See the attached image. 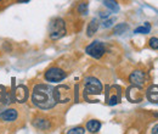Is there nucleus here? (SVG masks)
Listing matches in <instances>:
<instances>
[{
    "label": "nucleus",
    "instance_id": "obj_4",
    "mask_svg": "<svg viewBox=\"0 0 158 134\" xmlns=\"http://www.w3.org/2000/svg\"><path fill=\"white\" fill-rule=\"evenodd\" d=\"M85 53H86L89 56H91L93 58L100 60V58L105 55V53H106V46H105V44H103L102 41L95 40V41L90 43V44L85 48Z\"/></svg>",
    "mask_w": 158,
    "mask_h": 134
},
{
    "label": "nucleus",
    "instance_id": "obj_22",
    "mask_svg": "<svg viewBox=\"0 0 158 134\" xmlns=\"http://www.w3.org/2000/svg\"><path fill=\"white\" fill-rule=\"evenodd\" d=\"M113 22H114V19H107V21H105V22H103V24H102V26H103V27H106V28H108V27H111V26L113 24Z\"/></svg>",
    "mask_w": 158,
    "mask_h": 134
},
{
    "label": "nucleus",
    "instance_id": "obj_16",
    "mask_svg": "<svg viewBox=\"0 0 158 134\" xmlns=\"http://www.w3.org/2000/svg\"><path fill=\"white\" fill-rule=\"evenodd\" d=\"M103 5L110 9L112 12H118L119 11V5L117 4L116 0H103Z\"/></svg>",
    "mask_w": 158,
    "mask_h": 134
},
{
    "label": "nucleus",
    "instance_id": "obj_12",
    "mask_svg": "<svg viewBox=\"0 0 158 134\" xmlns=\"http://www.w3.org/2000/svg\"><path fill=\"white\" fill-rule=\"evenodd\" d=\"M28 88L24 85H19L14 93V99H16V101L19 102H26V100L28 99Z\"/></svg>",
    "mask_w": 158,
    "mask_h": 134
},
{
    "label": "nucleus",
    "instance_id": "obj_7",
    "mask_svg": "<svg viewBox=\"0 0 158 134\" xmlns=\"http://www.w3.org/2000/svg\"><path fill=\"white\" fill-rule=\"evenodd\" d=\"M20 119V110L17 107H10L4 110L0 114V122L6 124H14L17 123Z\"/></svg>",
    "mask_w": 158,
    "mask_h": 134
},
{
    "label": "nucleus",
    "instance_id": "obj_25",
    "mask_svg": "<svg viewBox=\"0 0 158 134\" xmlns=\"http://www.w3.org/2000/svg\"><path fill=\"white\" fill-rule=\"evenodd\" d=\"M17 2H28V1H31V0H16Z\"/></svg>",
    "mask_w": 158,
    "mask_h": 134
},
{
    "label": "nucleus",
    "instance_id": "obj_6",
    "mask_svg": "<svg viewBox=\"0 0 158 134\" xmlns=\"http://www.w3.org/2000/svg\"><path fill=\"white\" fill-rule=\"evenodd\" d=\"M66 77H67V72H66L64 70H62L61 67H57V66L50 67V68L46 70V72L44 73V78H45L48 82H52V83L61 82V80H63Z\"/></svg>",
    "mask_w": 158,
    "mask_h": 134
},
{
    "label": "nucleus",
    "instance_id": "obj_23",
    "mask_svg": "<svg viewBox=\"0 0 158 134\" xmlns=\"http://www.w3.org/2000/svg\"><path fill=\"white\" fill-rule=\"evenodd\" d=\"M152 133L155 134H158V124H156L153 128H152Z\"/></svg>",
    "mask_w": 158,
    "mask_h": 134
},
{
    "label": "nucleus",
    "instance_id": "obj_9",
    "mask_svg": "<svg viewBox=\"0 0 158 134\" xmlns=\"http://www.w3.org/2000/svg\"><path fill=\"white\" fill-rule=\"evenodd\" d=\"M127 97L129 101L131 102H140L142 100V93H141V88L135 87V85H131L128 92H127Z\"/></svg>",
    "mask_w": 158,
    "mask_h": 134
},
{
    "label": "nucleus",
    "instance_id": "obj_20",
    "mask_svg": "<svg viewBox=\"0 0 158 134\" xmlns=\"http://www.w3.org/2000/svg\"><path fill=\"white\" fill-rule=\"evenodd\" d=\"M68 134H84L85 133V129L83 127H76V128H72L69 131H67Z\"/></svg>",
    "mask_w": 158,
    "mask_h": 134
},
{
    "label": "nucleus",
    "instance_id": "obj_27",
    "mask_svg": "<svg viewBox=\"0 0 158 134\" xmlns=\"http://www.w3.org/2000/svg\"><path fill=\"white\" fill-rule=\"evenodd\" d=\"M0 1H1V0H0Z\"/></svg>",
    "mask_w": 158,
    "mask_h": 134
},
{
    "label": "nucleus",
    "instance_id": "obj_5",
    "mask_svg": "<svg viewBox=\"0 0 158 134\" xmlns=\"http://www.w3.org/2000/svg\"><path fill=\"white\" fill-rule=\"evenodd\" d=\"M72 90L68 85H57L56 88H54V96L56 102L60 104H66L72 100Z\"/></svg>",
    "mask_w": 158,
    "mask_h": 134
},
{
    "label": "nucleus",
    "instance_id": "obj_19",
    "mask_svg": "<svg viewBox=\"0 0 158 134\" xmlns=\"http://www.w3.org/2000/svg\"><path fill=\"white\" fill-rule=\"evenodd\" d=\"M77 10H78V12L80 15H88V11H89V10H88V2H86V1L79 2Z\"/></svg>",
    "mask_w": 158,
    "mask_h": 134
},
{
    "label": "nucleus",
    "instance_id": "obj_15",
    "mask_svg": "<svg viewBox=\"0 0 158 134\" xmlns=\"http://www.w3.org/2000/svg\"><path fill=\"white\" fill-rule=\"evenodd\" d=\"M99 29V22L96 19H93L90 21V23L88 24V28H86V36L88 37H93Z\"/></svg>",
    "mask_w": 158,
    "mask_h": 134
},
{
    "label": "nucleus",
    "instance_id": "obj_18",
    "mask_svg": "<svg viewBox=\"0 0 158 134\" xmlns=\"http://www.w3.org/2000/svg\"><path fill=\"white\" fill-rule=\"evenodd\" d=\"M150 31H151V24L146 22V23H145V26L138 27V28L135 29V32H134V33H141V34H147V33H150Z\"/></svg>",
    "mask_w": 158,
    "mask_h": 134
},
{
    "label": "nucleus",
    "instance_id": "obj_2",
    "mask_svg": "<svg viewBox=\"0 0 158 134\" xmlns=\"http://www.w3.org/2000/svg\"><path fill=\"white\" fill-rule=\"evenodd\" d=\"M103 90V85L96 77H86L84 79V97L89 100L90 96L100 95Z\"/></svg>",
    "mask_w": 158,
    "mask_h": 134
},
{
    "label": "nucleus",
    "instance_id": "obj_3",
    "mask_svg": "<svg viewBox=\"0 0 158 134\" xmlns=\"http://www.w3.org/2000/svg\"><path fill=\"white\" fill-rule=\"evenodd\" d=\"M66 34V22L62 19H54L49 24V37L51 40H59Z\"/></svg>",
    "mask_w": 158,
    "mask_h": 134
},
{
    "label": "nucleus",
    "instance_id": "obj_14",
    "mask_svg": "<svg viewBox=\"0 0 158 134\" xmlns=\"http://www.w3.org/2000/svg\"><path fill=\"white\" fill-rule=\"evenodd\" d=\"M101 128V122L98 119H90L86 123V129L90 133H98Z\"/></svg>",
    "mask_w": 158,
    "mask_h": 134
},
{
    "label": "nucleus",
    "instance_id": "obj_11",
    "mask_svg": "<svg viewBox=\"0 0 158 134\" xmlns=\"http://www.w3.org/2000/svg\"><path fill=\"white\" fill-rule=\"evenodd\" d=\"M32 124H33L34 128H37L39 131H49L52 127L51 122L48 118H45V117H35L33 119Z\"/></svg>",
    "mask_w": 158,
    "mask_h": 134
},
{
    "label": "nucleus",
    "instance_id": "obj_24",
    "mask_svg": "<svg viewBox=\"0 0 158 134\" xmlns=\"http://www.w3.org/2000/svg\"><path fill=\"white\" fill-rule=\"evenodd\" d=\"M102 19H105V17H108V14H106V12H101V15H100Z\"/></svg>",
    "mask_w": 158,
    "mask_h": 134
},
{
    "label": "nucleus",
    "instance_id": "obj_8",
    "mask_svg": "<svg viewBox=\"0 0 158 134\" xmlns=\"http://www.w3.org/2000/svg\"><path fill=\"white\" fill-rule=\"evenodd\" d=\"M129 82L131 83V85H135L139 88H142L146 83V73L143 71L140 70H135L130 73L129 76Z\"/></svg>",
    "mask_w": 158,
    "mask_h": 134
},
{
    "label": "nucleus",
    "instance_id": "obj_10",
    "mask_svg": "<svg viewBox=\"0 0 158 134\" xmlns=\"http://www.w3.org/2000/svg\"><path fill=\"white\" fill-rule=\"evenodd\" d=\"M110 92L107 93V104L108 105H116L120 100V89L118 87H110Z\"/></svg>",
    "mask_w": 158,
    "mask_h": 134
},
{
    "label": "nucleus",
    "instance_id": "obj_21",
    "mask_svg": "<svg viewBox=\"0 0 158 134\" xmlns=\"http://www.w3.org/2000/svg\"><path fill=\"white\" fill-rule=\"evenodd\" d=\"M148 45H150L152 49L157 50L158 49V38H151L150 39V41H148Z\"/></svg>",
    "mask_w": 158,
    "mask_h": 134
},
{
    "label": "nucleus",
    "instance_id": "obj_13",
    "mask_svg": "<svg viewBox=\"0 0 158 134\" xmlns=\"http://www.w3.org/2000/svg\"><path fill=\"white\" fill-rule=\"evenodd\" d=\"M146 97H147L151 102L158 104V85L152 84V85L147 89V92H146Z\"/></svg>",
    "mask_w": 158,
    "mask_h": 134
},
{
    "label": "nucleus",
    "instance_id": "obj_26",
    "mask_svg": "<svg viewBox=\"0 0 158 134\" xmlns=\"http://www.w3.org/2000/svg\"><path fill=\"white\" fill-rule=\"evenodd\" d=\"M156 117H158V114H156Z\"/></svg>",
    "mask_w": 158,
    "mask_h": 134
},
{
    "label": "nucleus",
    "instance_id": "obj_1",
    "mask_svg": "<svg viewBox=\"0 0 158 134\" xmlns=\"http://www.w3.org/2000/svg\"><path fill=\"white\" fill-rule=\"evenodd\" d=\"M32 102L40 110H50L56 106L54 87L49 84H35L32 90Z\"/></svg>",
    "mask_w": 158,
    "mask_h": 134
},
{
    "label": "nucleus",
    "instance_id": "obj_17",
    "mask_svg": "<svg viewBox=\"0 0 158 134\" xmlns=\"http://www.w3.org/2000/svg\"><path fill=\"white\" fill-rule=\"evenodd\" d=\"M128 28H129V26L127 23H118L113 28V33L114 34H123V33H125V31H128Z\"/></svg>",
    "mask_w": 158,
    "mask_h": 134
}]
</instances>
